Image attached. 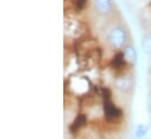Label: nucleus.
Here are the masks:
<instances>
[{
	"label": "nucleus",
	"instance_id": "f257e3e1",
	"mask_svg": "<svg viewBox=\"0 0 151 139\" xmlns=\"http://www.w3.org/2000/svg\"><path fill=\"white\" fill-rule=\"evenodd\" d=\"M103 111H104V116L108 120H115L117 118H119L122 116V110L118 109L116 105L113 104L111 98L108 100H103Z\"/></svg>",
	"mask_w": 151,
	"mask_h": 139
},
{
	"label": "nucleus",
	"instance_id": "f03ea898",
	"mask_svg": "<svg viewBox=\"0 0 151 139\" xmlns=\"http://www.w3.org/2000/svg\"><path fill=\"white\" fill-rule=\"evenodd\" d=\"M86 122H87V118H86L84 115H77V117L74 119V122L70 124V128H69L70 131H72L73 133L77 132V131L86 124Z\"/></svg>",
	"mask_w": 151,
	"mask_h": 139
},
{
	"label": "nucleus",
	"instance_id": "7ed1b4c3",
	"mask_svg": "<svg viewBox=\"0 0 151 139\" xmlns=\"http://www.w3.org/2000/svg\"><path fill=\"white\" fill-rule=\"evenodd\" d=\"M123 64H124V56H123L122 53H118V54L114 57L113 66L116 68V69H118V68H121Z\"/></svg>",
	"mask_w": 151,
	"mask_h": 139
},
{
	"label": "nucleus",
	"instance_id": "20e7f679",
	"mask_svg": "<svg viewBox=\"0 0 151 139\" xmlns=\"http://www.w3.org/2000/svg\"><path fill=\"white\" fill-rule=\"evenodd\" d=\"M147 131H148V126H145V125H139V126L137 128V130H136V138H143V137L145 136Z\"/></svg>",
	"mask_w": 151,
	"mask_h": 139
},
{
	"label": "nucleus",
	"instance_id": "39448f33",
	"mask_svg": "<svg viewBox=\"0 0 151 139\" xmlns=\"http://www.w3.org/2000/svg\"><path fill=\"white\" fill-rule=\"evenodd\" d=\"M86 2H87V0H76V7H77V9L81 11L83 8V6H84Z\"/></svg>",
	"mask_w": 151,
	"mask_h": 139
}]
</instances>
